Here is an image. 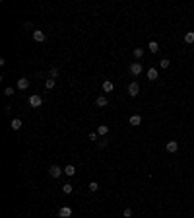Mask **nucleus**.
Instances as JSON below:
<instances>
[{"mask_svg": "<svg viewBox=\"0 0 194 218\" xmlns=\"http://www.w3.org/2000/svg\"><path fill=\"white\" fill-rule=\"evenodd\" d=\"M138 94H140L138 82H130V84H128V95H130V98H136Z\"/></svg>", "mask_w": 194, "mask_h": 218, "instance_id": "nucleus-1", "label": "nucleus"}, {"mask_svg": "<svg viewBox=\"0 0 194 218\" xmlns=\"http://www.w3.org/2000/svg\"><path fill=\"white\" fill-rule=\"evenodd\" d=\"M128 70H130V74H132V76H138V74H142L144 68H142V65H140V62H132Z\"/></svg>", "mask_w": 194, "mask_h": 218, "instance_id": "nucleus-2", "label": "nucleus"}, {"mask_svg": "<svg viewBox=\"0 0 194 218\" xmlns=\"http://www.w3.org/2000/svg\"><path fill=\"white\" fill-rule=\"evenodd\" d=\"M62 172H64V169H60L58 166H51L49 168V175H51V177H55V179H58L60 175H62Z\"/></svg>", "mask_w": 194, "mask_h": 218, "instance_id": "nucleus-3", "label": "nucleus"}, {"mask_svg": "<svg viewBox=\"0 0 194 218\" xmlns=\"http://www.w3.org/2000/svg\"><path fill=\"white\" fill-rule=\"evenodd\" d=\"M33 39L37 41V43H43V41L47 39V35H45V31H41V29H35L33 31Z\"/></svg>", "mask_w": 194, "mask_h": 218, "instance_id": "nucleus-4", "label": "nucleus"}, {"mask_svg": "<svg viewBox=\"0 0 194 218\" xmlns=\"http://www.w3.org/2000/svg\"><path fill=\"white\" fill-rule=\"evenodd\" d=\"M41 103H43V98H41V95H31V98H29V105H31V107H39Z\"/></svg>", "mask_w": 194, "mask_h": 218, "instance_id": "nucleus-5", "label": "nucleus"}, {"mask_svg": "<svg viewBox=\"0 0 194 218\" xmlns=\"http://www.w3.org/2000/svg\"><path fill=\"white\" fill-rule=\"evenodd\" d=\"M58 216L60 218H70L72 216V209L70 206H62V209H58Z\"/></svg>", "mask_w": 194, "mask_h": 218, "instance_id": "nucleus-6", "label": "nucleus"}, {"mask_svg": "<svg viewBox=\"0 0 194 218\" xmlns=\"http://www.w3.org/2000/svg\"><path fill=\"white\" fill-rule=\"evenodd\" d=\"M167 152H171V154H175L177 150H179V142H177V140H169V142H167Z\"/></svg>", "mask_w": 194, "mask_h": 218, "instance_id": "nucleus-7", "label": "nucleus"}, {"mask_svg": "<svg viewBox=\"0 0 194 218\" xmlns=\"http://www.w3.org/2000/svg\"><path fill=\"white\" fill-rule=\"evenodd\" d=\"M128 123L132 125V127H140V125H142V117H140V115H132L128 119Z\"/></svg>", "mask_w": 194, "mask_h": 218, "instance_id": "nucleus-8", "label": "nucleus"}, {"mask_svg": "<svg viewBox=\"0 0 194 218\" xmlns=\"http://www.w3.org/2000/svg\"><path fill=\"white\" fill-rule=\"evenodd\" d=\"M107 98H105V95H99V98L95 99V105H97V107H107Z\"/></svg>", "mask_w": 194, "mask_h": 218, "instance_id": "nucleus-9", "label": "nucleus"}, {"mask_svg": "<svg viewBox=\"0 0 194 218\" xmlns=\"http://www.w3.org/2000/svg\"><path fill=\"white\" fill-rule=\"evenodd\" d=\"M113 88H115V84H113L111 80H105V82H103V92H105V94L113 92Z\"/></svg>", "mask_w": 194, "mask_h": 218, "instance_id": "nucleus-10", "label": "nucleus"}, {"mask_svg": "<svg viewBox=\"0 0 194 218\" xmlns=\"http://www.w3.org/2000/svg\"><path fill=\"white\" fill-rule=\"evenodd\" d=\"M18 88L19 90H27L29 88V80H27V78H19V80H18Z\"/></svg>", "mask_w": 194, "mask_h": 218, "instance_id": "nucleus-11", "label": "nucleus"}, {"mask_svg": "<svg viewBox=\"0 0 194 218\" xmlns=\"http://www.w3.org/2000/svg\"><path fill=\"white\" fill-rule=\"evenodd\" d=\"M132 55H134V58H136V61H140V58L144 57V49H142V47H136V49L132 51Z\"/></svg>", "mask_w": 194, "mask_h": 218, "instance_id": "nucleus-12", "label": "nucleus"}, {"mask_svg": "<svg viewBox=\"0 0 194 218\" xmlns=\"http://www.w3.org/2000/svg\"><path fill=\"white\" fill-rule=\"evenodd\" d=\"M185 43H188V45L194 43V31H186L185 33Z\"/></svg>", "mask_w": 194, "mask_h": 218, "instance_id": "nucleus-13", "label": "nucleus"}, {"mask_svg": "<svg viewBox=\"0 0 194 218\" xmlns=\"http://www.w3.org/2000/svg\"><path fill=\"white\" fill-rule=\"evenodd\" d=\"M64 173L68 175V177H74V173H76V168L70 164V166H66V168H64Z\"/></svg>", "mask_w": 194, "mask_h": 218, "instance_id": "nucleus-14", "label": "nucleus"}, {"mask_svg": "<svg viewBox=\"0 0 194 218\" xmlns=\"http://www.w3.org/2000/svg\"><path fill=\"white\" fill-rule=\"evenodd\" d=\"M148 78H150V80H155V78H157V68L155 66L148 68Z\"/></svg>", "mask_w": 194, "mask_h": 218, "instance_id": "nucleus-15", "label": "nucleus"}, {"mask_svg": "<svg viewBox=\"0 0 194 218\" xmlns=\"http://www.w3.org/2000/svg\"><path fill=\"white\" fill-rule=\"evenodd\" d=\"M22 129V119H12V131H19Z\"/></svg>", "mask_w": 194, "mask_h": 218, "instance_id": "nucleus-16", "label": "nucleus"}, {"mask_svg": "<svg viewBox=\"0 0 194 218\" xmlns=\"http://www.w3.org/2000/svg\"><path fill=\"white\" fill-rule=\"evenodd\" d=\"M107 132H109V127H107V125H99V127H97V135L105 136V135H107Z\"/></svg>", "mask_w": 194, "mask_h": 218, "instance_id": "nucleus-17", "label": "nucleus"}, {"mask_svg": "<svg viewBox=\"0 0 194 218\" xmlns=\"http://www.w3.org/2000/svg\"><path fill=\"white\" fill-rule=\"evenodd\" d=\"M150 51L151 53H159V43H157V41H150Z\"/></svg>", "mask_w": 194, "mask_h": 218, "instance_id": "nucleus-18", "label": "nucleus"}, {"mask_svg": "<svg viewBox=\"0 0 194 218\" xmlns=\"http://www.w3.org/2000/svg\"><path fill=\"white\" fill-rule=\"evenodd\" d=\"M55 84H56L55 78H49V80L45 82V88H47V90H52V88H55Z\"/></svg>", "mask_w": 194, "mask_h": 218, "instance_id": "nucleus-19", "label": "nucleus"}, {"mask_svg": "<svg viewBox=\"0 0 194 218\" xmlns=\"http://www.w3.org/2000/svg\"><path fill=\"white\" fill-rule=\"evenodd\" d=\"M62 191H64V193H66V195H70V193H72V191H74V187H72V185H70V183H64V185H62Z\"/></svg>", "mask_w": 194, "mask_h": 218, "instance_id": "nucleus-20", "label": "nucleus"}, {"mask_svg": "<svg viewBox=\"0 0 194 218\" xmlns=\"http://www.w3.org/2000/svg\"><path fill=\"white\" fill-rule=\"evenodd\" d=\"M169 65H171L169 58H161V61H159V66H161V68H169Z\"/></svg>", "mask_w": 194, "mask_h": 218, "instance_id": "nucleus-21", "label": "nucleus"}, {"mask_svg": "<svg viewBox=\"0 0 194 218\" xmlns=\"http://www.w3.org/2000/svg\"><path fill=\"white\" fill-rule=\"evenodd\" d=\"M97 189H99V183H97V181H91V183H90V191H91V193H95Z\"/></svg>", "mask_w": 194, "mask_h": 218, "instance_id": "nucleus-22", "label": "nucleus"}, {"mask_svg": "<svg viewBox=\"0 0 194 218\" xmlns=\"http://www.w3.org/2000/svg\"><path fill=\"white\" fill-rule=\"evenodd\" d=\"M49 76H51V78H56V76H58V68H51Z\"/></svg>", "mask_w": 194, "mask_h": 218, "instance_id": "nucleus-23", "label": "nucleus"}, {"mask_svg": "<svg viewBox=\"0 0 194 218\" xmlns=\"http://www.w3.org/2000/svg\"><path fill=\"white\" fill-rule=\"evenodd\" d=\"M122 214H124V218H130V216H132V210H130V209H124Z\"/></svg>", "mask_w": 194, "mask_h": 218, "instance_id": "nucleus-24", "label": "nucleus"}, {"mask_svg": "<svg viewBox=\"0 0 194 218\" xmlns=\"http://www.w3.org/2000/svg\"><path fill=\"white\" fill-rule=\"evenodd\" d=\"M14 94V88H6L4 90V95H12Z\"/></svg>", "mask_w": 194, "mask_h": 218, "instance_id": "nucleus-25", "label": "nucleus"}, {"mask_svg": "<svg viewBox=\"0 0 194 218\" xmlns=\"http://www.w3.org/2000/svg\"><path fill=\"white\" fill-rule=\"evenodd\" d=\"M97 136H99L97 132H90V140H97Z\"/></svg>", "mask_w": 194, "mask_h": 218, "instance_id": "nucleus-26", "label": "nucleus"}, {"mask_svg": "<svg viewBox=\"0 0 194 218\" xmlns=\"http://www.w3.org/2000/svg\"><path fill=\"white\" fill-rule=\"evenodd\" d=\"M105 146H107V140H105V138H103V140H99V148H105Z\"/></svg>", "mask_w": 194, "mask_h": 218, "instance_id": "nucleus-27", "label": "nucleus"}, {"mask_svg": "<svg viewBox=\"0 0 194 218\" xmlns=\"http://www.w3.org/2000/svg\"><path fill=\"white\" fill-rule=\"evenodd\" d=\"M23 28H25V29H31V28H33V24H31V22H25Z\"/></svg>", "mask_w": 194, "mask_h": 218, "instance_id": "nucleus-28", "label": "nucleus"}]
</instances>
